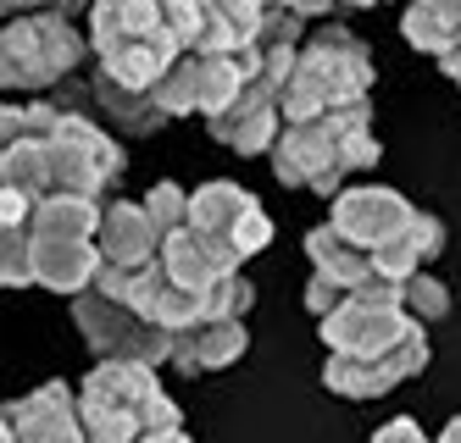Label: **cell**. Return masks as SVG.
<instances>
[{"label":"cell","instance_id":"cell-4","mask_svg":"<svg viewBox=\"0 0 461 443\" xmlns=\"http://www.w3.org/2000/svg\"><path fill=\"white\" fill-rule=\"evenodd\" d=\"M78 421L84 443H134L156 427H184L178 404L156 383L150 366L134 360H101L78 388Z\"/></svg>","mask_w":461,"mask_h":443},{"label":"cell","instance_id":"cell-29","mask_svg":"<svg viewBox=\"0 0 461 443\" xmlns=\"http://www.w3.org/2000/svg\"><path fill=\"white\" fill-rule=\"evenodd\" d=\"M28 12H50V17H78V12H89V0H0V22L6 17H28Z\"/></svg>","mask_w":461,"mask_h":443},{"label":"cell","instance_id":"cell-23","mask_svg":"<svg viewBox=\"0 0 461 443\" xmlns=\"http://www.w3.org/2000/svg\"><path fill=\"white\" fill-rule=\"evenodd\" d=\"M89 94H95V106L106 111V122H112L117 133H156V128H167V111H161L150 94L122 89V84H112L106 73L89 78Z\"/></svg>","mask_w":461,"mask_h":443},{"label":"cell","instance_id":"cell-9","mask_svg":"<svg viewBox=\"0 0 461 443\" xmlns=\"http://www.w3.org/2000/svg\"><path fill=\"white\" fill-rule=\"evenodd\" d=\"M73 322L84 332V344L101 355V360H134V366H167L173 355V332L150 327L145 316H134L122 299L101 294V288H84L73 294Z\"/></svg>","mask_w":461,"mask_h":443},{"label":"cell","instance_id":"cell-7","mask_svg":"<svg viewBox=\"0 0 461 443\" xmlns=\"http://www.w3.org/2000/svg\"><path fill=\"white\" fill-rule=\"evenodd\" d=\"M45 173H50V194L101 199L122 178V145L106 128H95L84 111H61L56 133L45 139Z\"/></svg>","mask_w":461,"mask_h":443},{"label":"cell","instance_id":"cell-26","mask_svg":"<svg viewBox=\"0 0 461 443\" xmlns=\"http://www.w3.org/2000/svg\"><path fill=\"white\" fill-rule=\"evenodd\" d=\"M250 299H256L250 278H240V271H228L222 283H212V288L201 294V322H245Z\"/></svg>","mask_w":461,"mask_h":443},{"label":"cell","instance_id":"cell-19","mask_svg":"<svg viewBox=\"0 0 461 443\" xmlns=\"http://www.w3.org/2000/svg\"><path fill=\"white\" fill-rule=\"evenodd\" d=\"M245 350H250L245 322H194V327L173 332L167 366H178V371H189V377H194V371H222V366H234Z\"/></svg>","mask_w":461,"mask_h":443},{"label":"cell","instance_id":"cell-22","mask_svg":"<svg viewBox=\"0 0 461 443\" xmlns=\"http://www.w3.org/2000/svg\"><path fill=\"white\" fill-rule=\"evenodd\" d=\"M401 33H406L411 50H422V56L439 61L461 40V0H406Z\"/></svg>","mask_w":461,"mask_h":443},{"label":"cell","instance_id":"cell-8","mask_svg":"<svg viewBox=\"0 0 461 443\" xmlns=\"http://www.w3.org/2000/svg\"><path fill=\"white\" fill-rule=\"evenodd\" d=\"M256 73V56L245 50V56H206V50H184L167 73L156 78V89H150V100L161 111H167V122L173 117H217L228 100L240 94V84Z\"/></svg>","mask_w":461,"mask_h":443},{"label":"cell","instance_id":"cell-11","mask_svg":"<svg viewBox=\"0 0 461 443\" xmlns=\"http://www.w3.org/2000/svg\"><path fill=\"white\" fill-rule=\"evenodd\" d=\"M411 217H417V206H411L406 194L384 189V183H350V189L334 194V206H328V227H334L345 244L367 250V255L384 250Z\"/></svg>","mask_w":461,"mask_h":443},{"label":"cell","instance_id":"cell-14","mask_svg":"<svg viewBox=\"0 0 461 443\" xmlns=\"http://www.w3.org/2000/svg\"><path fill=\"white\" fill-rule=\"evenodd\" d=\"M6 421L17 443H84V421H78V394L68 383H45L28 399L6 404Z\"/></svg>","mask_w":461,"mask_h":443},{"label":"cell","instance_id":"cell-20","mask_svg":"<svg viewBox=\"0 0 461 443\" xmlns=\"http://www.w3.org/2000/svg\"><path fill=\"white\" fill-rule=\"evenodd\" d=\"M439 250H445V222L428 217V211H417L384 250H373V271H378L384 283H406V278H417V271L434 261Z\"/></svg>","mask_w":461,"mask_h":443},{"label":"cell","instance_id":"cell-15","mask_svg":"<svg viewBox=\"0 0 461 443\" xmlns=\"http://www.w3.org/2000/svg\"><path fill=\"white\" fill-rule=\"evenodd\" d=\"M28 271L50 294H84L101 271V250L95 238H56V233H28Z\"/></svg>","mask_w":461,"mask_h":443},{"label":"cell","instance_id":"cell-24","mask_svg":"<svg viewBox=\"0 0 461 443\" xmlns=\"http://www.w3.org/2000/svg\"><path fill=\"white\" fill-rule=\"evenodd\" d=\"M101 227V199H78V194H45L34 206L28 233H56V238H95Z\"/></svg>","mask_w":461,"mask_h":443},{"label":"cell","instance_id":"cell-37","mask_svg":"<svg viewBox=\"0 0 461 443\" xmlns=\"http://www.w3.org/2000/svg\"><path fill=\"white\" fill-rule=\"evenodd\" d=\"M334 6H378V0H334Z\"/></svg>","mask_w":461,"mask_h":443},{"label":"cell","instance_id":"cell-30","mask_svg":"<svg viewBox=\"0 0 461 443\" xmlns=\"http://www.w3.org/2000/svg\"><path fill=\"white\" fill-rule=\"evenodd\" d=\"M339 305H345V288L328 283L322 271H312V283H306V311H317V322H322L328 311H339Z\"/></svg>","mask_w":461,"mask_h":443},{"label":"cell","instance_id":"cell-1","mask_svg":"<svg viewBox=\"0 0 461 443\" xmlns=\"http://www.w3.org/2000/svg\"><path fill=\"white\" fill-rule=\"evenodd\" d=\"M89 50L95 73L122 89L150 94L156 78L194 45L201 0H89Z\"/></svg>","mask_w":461,"mask_h":443},{"label":"cell","instance_id":"cell-17","mask_svg":"<svg viewBox=\"0 0 461 443\" xmlns=\"http://www.w3.org/2000/svg\"><path fill=\"white\" fill-rule=\"evenodd\" d=\"M156 261H161V271H167V278L178 283V288H189L194 299H201L212 283H222L228 271H240L234 261H228L217 244H206L201 233H194L189 222L178 227V233H167L161 238V250H156Z\"/></svg>","mask_w":461,"mask_h":443},{"label":"cell","instance_id":"cell-6","mask_svg":"<svg viewBox=\"0 0 461 443\" xmlns=\"http://www.w3.org/2000/svg\"><path fill=\"white\" fill-rule=\"evenodd\" d=\"M417 327L422 322H411L401 311V283H384V278L367 283V288H356V294H345L339 311H328L317 322L328 355H345V360H373V355L401 350Z\"/></svg>","mask_w":461,"mask_h":443},{"label":"cell","instance_id":"cell-10","mask_svg":"<svg viewBox=\"0 0 461 443\" xmlns=\"http://www.w3.org/2000/svg\"><path fill=\"white\" fill-rule=\"evenodd\" d=\"M189 227L206 238V244H217L228 261H250L273 244V217L261 211V199L240 183H201L189 194Z\"/></svg>","mask_w":461,"mask_h":443},{"label":"cell","instance_id":"cell-32","mask_svg":"<svg viewBox=\"0 0 461 443\" xmlns=\"http://www.w3.org/2000/svg\"><path fill=\"white\" fill-rule=\"evenodd\" d=\"M261 6H284V12H301L306 22H317V17H328L334 0H261Z\"/></svg>","mask_w":461,"mask_h":443},{"label":"cell","instance_id":"cell-31","mask_svg":"<svg viewBox=\"0 0 461 443\" xmlns=\"http://www.w3.org/2000/svg\"><path fill=\"white\" fill-rule=\"evenodd\" d=\"M373 443H428V438H422V427H417L411 416H394L389 427H378V438H373Z\"/></svg>","mask_w":461,"mask_h":443},{"label":"cell","instance_id":"cell-5","mask_svg":"<svg viewBox=\"0 0 461 443\" xmlns=\"http://www.w3.org/2000/svg\"><path fill=\"white\" fill-rule=\"evenodd\" d=\"M89 56V40L50 12H28L0 22V89H23V94H45L61 78H73Z\"/></svg>","mask_w":461,"mask_h":443},{"label":"cell","instance_id":"cell-16","mask_svg":"<svg viewBox=\"0 0 461 443\" xmlns=\"http://www.w3.org/2000/svg\"><path fill=\"white\" fill-rule=\"evenodd\" d=\"M95 250H101V266H150L161 250V233L145 217V206L134 199H112L101 211V227H95Z\"/></svg>","mask_w":461,"mask_h":443},{"label":"cell","instance_id":"cell-3","mask_svg":"<svg viewBox=\"0 0 461 443\" xmlns=\"http://www.w3.org/2000/svg\"><path fill=\"white\" fill-rule=\"evenodd\" d=\"M350 106H373V56L361 33L328 22L294 50V66L278 89V111L284 122H312Z\"/></svg>","mask_w":461,"mask_h":443},{"label":"cell","instance_id":"cell-13","mask_svg":"<svg viewBox=\"0 0 461 443\" xmlns=\"http://www.w3.org/2000/svg\"><path fill=\"white\" fill-rule=\"evenodd\" d=\"M422 366H428V338H422V327H417V332L406 338L401 350L373 355V360H345V355H328V366H322V383L334 388L339 399H378V394H389L394 383L417 377Z\"/></svg>","mask_w":461,"mask_h":443},{"label":"cell","instance_id":"cell-18","mask_svg":"<svg viewBox=\"0 0 461 443\" xmlns=\"http://www.w3.org/2000/svg\"><path fill=\"white\" fill-rule=\"evenodd\" d=\"M261 0H201V17H194V45L206 56H245L261 33Z\"/></svg>","mask_w":461,"mask_h":443},{"label":"cell","instance_id":"cell-2","mask_svg":"<svg viewBox=\"0 0 461 443\" xmlns=\"http://www.w3.org/2000/svg\"><path fill=\"white\" fill-rule=\"evenodd\" d=\"M267 155H273V173L284 189L339 194L345 178L373 173L384 145L373 139V106H350V111H328L312 122H284Z\"/></svg>","mask_w":461,"mask_h":443},{"label":"cell","instance_id":"cell-34","mask_svg":"<svg viewBox=\"0 0 461 443\" xmlns=\"http://www.w3.org/2000/svg\"><path fill=\"white\" fill-rule=\"evenodd\" d=\"M439 66H445V78H450V84L461 89V40H456V45H450V50L439 56Z\"/></svg>","mask_w":461,"mask_h":443},{"label":"cell","instance_id":"cell-33","mask_svg":"<svg viewBox=\"0 0 461 443\" xmlns=\"http://www.w3.org/2000/svg\"><path fill=\"white\" fill-rule=\"evenodd\" d=\"M134 443H194V438H189L184 427H156V432H140Z\"/></svg>","mask_w":461,"mask_h":443},{"label":"cell","instance_id":"cell-28","mask_svg":"<svg viewBox=\"0 0 461 443\" xmlns=\"http://www.w3.org/2000/svg\"><path fill=\"white\" fill-rule=\"evenodd\" d=\"M145 217L156 222V233H161V238L178 233V227L189 222V194H184L178 183H156V189L145 194Z\"/></svg>","mask_w":461,"mask_h":443},{"label":"cell","instance_id":"cell-21","mask_svg":"<svg viewBox=\"0 0 461 443\" xmlns=\"http://www.w3.org/2000/svg\"><path fill=\"white\" fill-rule=\"evenodd\" d=\"M306 255H312V266L322 271V278H328V283H339L345 294H356V288L378 283L373 255H367V250H356V244H345V238H339L334 227H328V222L306 233Z\"/></svg>","mask_w":461,"mask_h":443},{"label":"cell","instance_id":"cell-25","mask_svg":"<svg viewBox=\"0 0 461 443\" xmlns=\"http://www.w3.org/2000/svg\"><path fill=\"white\" fill-rule=\"evenodd\" d=\"M56 122H61V106L50 94H40V100H0V150H12V145H23V139H50L56 133Z\"/></svg>","mask_w":461,"mask_h":443},{"label":"cell","instance_id":"cell-35","mask_svg":"<svg viewBox=\"0 0 461 443\" xmlns=\"http://www.w3.org/2000/svg\"><path fill=\"white\" fill-rule=\"evenodd\" d=\"M434 443H461V416H456V421H450V427H445V432H439Z\"/></svg>","mask_w":461,"mask_h":443},{"label":"cell","instance_id":"cell-12","mask_svg":"<svg viewBox=\"0 0 461 443\" xmlns=\"http://www.w3.org/2000/svg\"><path fill=\"white\" fill-rule=\"evenodd\" d=\"M206 128H212V139L222 145V150H240V155H267L273 150V139L284 133V111H278V84H267V78H245L240 84V94L228 100V106L217 111V117H206Z\"/></svg>","mask_w":461,"mask_h":443},{"label":"cell","instance_id":"cell-27","mask_svg":"<svg viewBox=\"0 0 461 443\" xmlns=\"http://www.w3.org/2000/svg\"><path fill=\"white\" fill-rule=\"evenodd\" d=\"M401 311H406L411 322H439V316L450 311V288H445L439 278H428V271H417V278L401 283Z\"/></svg>","mask_w":461,"mask_h":443},{"label":"cell","instance_id":"cell-36","mask_svg":"<svg viewBox=\"0 0 461 443\" xmlns=\"http://www.w3.org/2000/svg\"><path fill=\"white\" fill-rule=\"evenodd\" d=\"M0 443H17V438H12V421H6V411H0Z\"/></svg>","mask_w":461,"mask_h":443}]
</instances>
